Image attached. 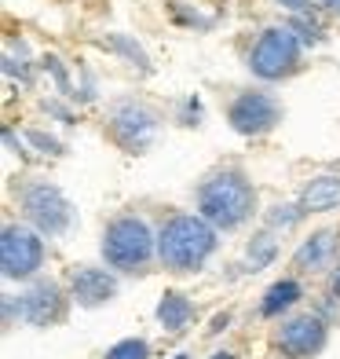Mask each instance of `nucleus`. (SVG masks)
Instances as JSON below:
<instances>
[{
  "label": "nucleus",
  "mask_w": 340,
  "mask_h": 359,
  "mask_svg": "<svg viewBox=\"0 0 340 359\" xmlns=\"http://www.w3.org/2000/svg\"><path fill=\"white\" fill-rule=\"evenodd\" d=\"M194 209H198L220 235L238 231V227H246L256 217V209H260V191H256L253 176L241 165H220L194 187Z\"/></svg>",
  "instance_id": "obj_1"
},
{
  "label": "nucleus",
  "mask_w": 340,
  "mask_h": 359,
  "mask_svg": "<svg viewBox=\"0 0 340 359\" xmlns=\"http://www.w3.org/2000/svg\"><path fill=\"white\" fill-rule=\"evenodd\" d=\"M220 250V231L201 213H172L157 227V264L172 275L201 271Z\"/></svg>",
  "instance_id": "obj_2"
},
{
  "label": "nucleus",
  "mask_w": 340,
  "mask_h": 359,
  "mask_svg": "<svg viewBox=\"0 0 340 359\" xmlns=\"http://www.w3.org/2000/svg\"><path fill=\"white\" fill-rule=\"evenodd\" d=\"M99 253L110 271L118 275H143L157 260V231L147 217L118 213L110 217L99 238Z\"/></svg>",
  "instance_id": "obj_3"
},
{
  "label": "nucleus",
  "mask_w": 340,
  "mask_h": 359,
  "mask_svg": "<svg viewBox=\"0 0 340 359\" xmlns=\"http://www.w3.org/2000/svg\"><path fill=\"white\" fill-rule=\"evenodd\" d=\"M19 209H22L26 224H34L44 238L66 235L77 220L73 202L62 194V187L52 184V180H26L19 187Z\"/></svg>",
  "instance_id": "obj_4"
},
{
  "label": "nucleus",
  "mask_w": 340,
  "mask_h": 359,
  "mask_svg": "<svg viewBox=\"0 0 340 359\" xmlns=\"http://www.w3.org/2000/svg\"><path fill=\"white\" fill-rule=\"evenodd\" d=\"M161 133V114L143 100H113L106 107V136L121 147L125 154H139L157 140Z\"/></svg>",
  "instance_id": "obj_5"
},
{
  "label": "nucleus",
  "mask_w": 340,
  "mask_h": 359,
  "mask_svg": "<svg viewBox=\"0 0 340 359\" xmlns=\"http://www.w3.org/2000/svg\"><path fill=\"white\" fill-rule=\"evenodd\" d=\"M304 44L289 26H267L249 48V74L260 81H285L300 70Z\"/></svg>",
  "instance_id": "obj_6"
},
{
  "label": "nucleus",
  "mask_w": 340,
  "mask_h": 359,
  "mask_svg": "<svg viewBox=\"0 0 340 359\" xmlns=\"http://www.w3.org/2000/svg\"><path fill=\"white\" fill-rule=\"evenodd\" d=\"M44 235L34 224H4L0 231V271L8 283H34L44 268Z\"/></svg>",
  "instance_id": "obj_7"
},
{
  "label": "nucleus",
  "mask_w": 340,
  "mask_h": 359,
  "mask_svg": "<svg viewBox=\"0 0 340 359\" xmlns=\"http://www.w3.org/2000/svg\"><path fill=\"white\" fill-rule=\"evenodd\" d=\"M282 103L274 92H264V88H246L238 92L231 103H227V125L234 128L238 136L246 140H260L267 133L282 125Z\"/></svg>",
  "instance_id": "obj_8"
},
{
  "label": "nucleus",
  "mask_w": 340,
  "mask_h": 359,
  "mask_svg": "<svg viewBox=\"0 0 340 359\" xmlns=\"http://www.w3.org/2000/svg\"><path fill=\"white\" fill-rule=\"evenodd\" d=\"M22 301V323L37 326V330H48V326H59L70 316V290L59 279H48V275H37L34 283H26V290L19 293Z\"/></svg>",
  "instance_id": "obj_9"
},
{
  "label": "nucleus",
  "mask_w": 340,
  "mask_h": 359,
  "mask_svg": "<svg viewBox=\"0 0 340 359\" xmlns=\"http://www.w3.org/2000/svg\"><path fill=\"white\" fill-rule=\"evenodd\" d=\"M326 345H330V319H322L318 312L289 316L274 330V348L289 359H318Z\"/></svg>",
  "instance_id": "obj_10"
},
{
  "label": "nucleus",
  "mask_w": 340,
  "mask_h": 359,
  "mask_svg": "<svg viewBox=\"0 0 340 359\" xmlns=\"http://www.w3.org/2000/svg\"><path fill=\"white\" fill-rule=\"evenodd\" d=\"M118 271L95 268V264H77L70 271V297L77 308H103L118 297Z\"/></svg>",
  "instance_id": "obj_11"
},
{
  "label": "nucleus",
  "mask_w": 340,
  "mask_h": 359,
  "mask_svg": "<svg viewBox=\"0 0 340 359\" xmlns=\"http://www.w3.org/2000/svg\"><path fill=\"white\" fill-rule=\"evenodd\" d=\"M337 253H340V231L337 227H318L297 246L289 268L297 275H322L337 268Z\"/></svg>",
  "instance_id": "obj_12"
},
{
  "label": "nucleus",
  "mask_w": 340,
  "mask_h": 359,
  "mask_svg": "<svg viewBox=\"0 0 340 359\" xmlns=\"http://www.w3.org/2000/svg\"><path fill=\"white\" fill-rule=\"evenodd\" d=\"M154 316H157V323H161L165 334H187L194 326V319H198V308H194V301L187 297V293L165 290L161 301H157V308H154Z\"/></svg>",
  "instance_id": "obj_13"
},
{
  "label": "nucleus",
  "mask_w": 340,
  "mask_h": 359,
  "mask_svg": "<svg viewBox=\"0 0 340 359\" xmlns=\"http://www.w3.org/2000/svg\"><path fill=\"white\" fill-rule=\"evenodd\" d=\"M304 301V286L297 275H285V279L271 283L260 297V308H256V316L260 319H282L285 312H293V308Z\"/></svg>",
  "instance_id": "obj_14"
},
{
  "label": "nucleus",
  "mask_w": 340,
  "mask_h": 359,
  "mask_svg": "<svg viewBox=\"0 0 340 359\" xmlns=\"http://www.w3.org/2000/svg\"><path fill=\"white\" fill-rule=\"evenodd\" d=\"M300 202L307 213H333L340 209V172H318L300 187Z\"/></svg>",
  "instance_id": "obj_15"
},
{
  "label": "nucleus",
  "mask_w": 340,
  "mask_h": 359,
  "mask_svg": "<svg viewBox=\"0 0 340 359\" xmlns=\"http://www.w3.org/2000/svg\"><path fill=\"white\" fill-rule=\"evenodd\" d=\"M274 260H278V231H271V227L253 231V238L246 242V271L256 275V271L271 268Z\"/></svg>",
  "instance_id": "obj_16"
},
{
  "label": "nucleus",
  "mask_w": 340,
  "mask_h": 359,
  "mask_svg": "<svg viewBox=\"0 0 340 359\" xmlns=\"http://www.w3.org/2000/svg\"><path fill=\"white\" fill-rule=\"evenodd\" d=\"M307 217V209H304V202L297 198V202H274L267 213H264V227H271V231H293V227H300Z\"/></svg>",
  "instance_id": "obj_17"
},
{
  "label": "nucleus",
  "mask_w": 340,
  "mask_h": 359,
  "mask_svg": "<svg viewBox=\"0 0 340 359\" xmlns=\"http://www.w3.org/2000/svg\"><path fill=\"white\" fill-rule=\"evenodd\" d=\"M106 52H118V55H125L132 67H139L143 74H150V59H147V52L139 48V41H132L128 34H106L103 41H99Z\"/></svg>",
  "instance_id": "obj_18"
},
{
  "label": "nucleus",
  "mask_w": 340,
  "mask_h": 359,
  "mask_svg": "<svg viewBox=\"0 0 340 359\" xmlns=\"http://www.w3.org/2000/svg\"><path fill=\"white\" fill-rule=\"evenodd\" d=\"M103 359H154V348L147 337H125L118 345H110L103 352Z\"/></svg>",
  "instance_id": "obj_19"
},
{
  "label": "nucleus",
  "mask_w": 340,
  "mask_h": 359,
  "mask_svg": "<svg viewBox=\"0 0 340 359\" xmlns=\"http://www.w3.org/2000/svg\"><path fill=\"white\" fill-rule=\"evenodd\" d=\"M285 26L300 37V44H304V48H307V44H322V41H326V29H322L318 22H311L307 15H293V19H289Z\"/></svg>",
  "instance_id": "obj_20"
},
{
  "label": "nucleus",
  "mask_w": 340,
  "mask_h": 359,
  "mask_svg": "<svg viewBox=\"0 0 340 359\" xmlns=\"http://www.w3.org/2000/svg\"><path fill=\"white\" fill-rule=\"evenodd\" d=\"M26 140L34 143V147H37L41 154H48V158H59L62 151H66V147H62V143H59L55 136H48V133H41V128H29V133H26Z\"/></svg>",
  "instance_id": "obj_21"
},
{
  "label": "nucleus",
  "mask_w": 340,
  "mask_h": 359,
  "mask_svg": "<svg viewBox=\"0 0 340 359\" xmlns=\"http://www.w3.org/2000/svg\"><path fill=\"white\" fill-rule=\"evenodd\" d=\"M0 308H4V330H15V326L22 323V301H19V293H4V297H0Z\"/></svg>",
  "instance_id": "obj_22"
},
{
  "label": "nucleus",
  "mask_w": 340,
  "mask_h": 359,
  "mask_svg": "<svg viewBox=\"0 0 340 359\" xmlns=\"http://www.w3.org/2000/svg\"><path fill=\"white\" fill-rule=\"evenodd\" d=\"M44 70H52L59 95H73V92H70V77H66V70H62V62H59L55 55H48V59H44Z\"/></svg>",
  "instance_id": "obj_23"
},
{
  "label": "nucleus",
  "mask_w": 340,
  "mask_h": 359,
  "mask_svg": "<svg viewBox=\"0 0 340 359\" xmlns=\"http://www.w3.org/2000/svg\"><path fill=\"white\" fill-rule=\"evenodd\" d=\"M180 125H201V103H198V100H187V103H183Z\"/></svg>",
  "instance_id": "obj_24"
},
{
  "label": "nucleus",
  "mask_w": 340,
  "mask_h": 359,
  "mask_svg": "<svg viewBox=\"0 0 340 359\" xmlns=\"http://www.w3.org/2000/svg\"><path fill=\"white\" fill-rule=\"evenodd\" d=\"M227 326H231V312H220V316L213 319V326H208V337H216L220 330H227Z\"/></svg>",
  "instance_id": "obj_25"
},
{
  "label": "nucleus",
  "mask_w": 340,
  "mask_h": 359,
  "mask_svg": "<svg viewBox=\"0 0 340 359\" xmlns=\"http://www.w3.org/2000/svg\"><path fill=\"white\" fill-rule=\"evenodd\" d=\"M278 4H282V8H289L293 15H307V8H311L307 0H278Z\"/></svg>",
  "instance_id": "obj_26"
},
{
  "label": "nucleus",
  "mask_w": 340,
  "mask_h": 359,
  "mask_svg": "<svg viewBox=\"0 0 340 359\" xmlns=\"http://www.w3.org/2000/svg\"><path fill=\"white\" fill-rule=\"evenodd\" d=\"M330 293H333V297L340 301V260H337V268L330 271Z\"/></svg>",
  "instance_id": "obj_27"
},
{
  "label": "nucleus",
  "mask_w": 340,
  "mask_h": 359,
  "mask_svg": "<svg viewBox=\"0 0 340 359\" xmlns=\"http://www.w3.org/2000/svg\"><path fill=\"white\" fill-rule=\"evenodd\" d=\"M318 4L326 8V11H333V15H340V0H318Z\"/></svg>",
  "instance_id": "obj_28"
},
{
  "label": "nucleus",
  "mask_w": 340,
  "mask_h": 359,
  "mask_svg": "<svg viewBox=\"0 0 340 359\" xmlns=\"http://www.w3.org/2000/svg\"><path fill=\"white\" fill-rule=\"evenodd\" d=\"M213 359H238V355H234V352H216Z\"/></svg>",
  "instance_id": "obj_29"
},
{
  "label": "nucleus",
  "mask_w": 340,
  "mask_h": 359,
  "mask_svg": "<svg viewBox=\"0 0 340 359\" xmlns=\"http://www.w3.org/2000/svg\"><path fill=\"white\" fill-rule=\"evenodd\" d=\"M176 359H190V355H187V352H180V355H176Z\"/></svg>",
  "instance_id": "obj_30"
},
{
  "label": "nucleus",
  "mask_w": 340,
  "mask_h": 359,
  "mask_svg": "<svg viewBox=\"0 0 340 359\" xmlns=\"http://www.w3.org/2000/svg\"><path fill=\"white\" fill-rule=\"evenodd\" d=\"M271 359H289V355H282V352H278V355H271Z\"/></svg>",
  "instance_id": "obj_31"
}]
</instances>
